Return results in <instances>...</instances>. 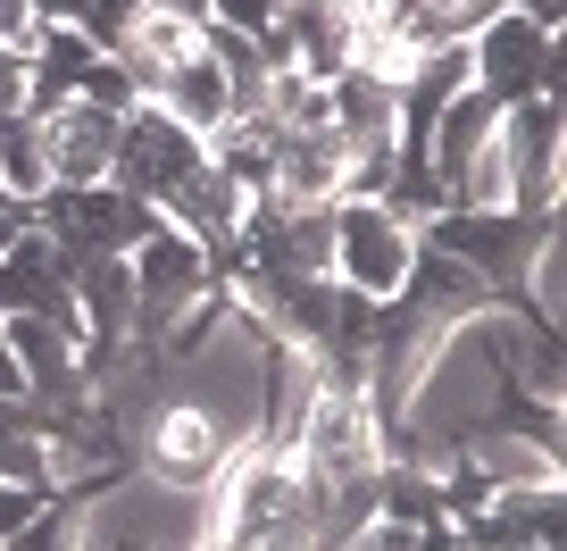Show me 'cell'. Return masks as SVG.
Wrapping results in <instances>:
<instances>
[{"mask_svg": "<svg viewBox=\"0 0 567 551\" xmlns=\"http://www.w3.org/2000/svg\"><path fill=\"white\" fill-rule=\"evenodd\" d=\"M550 234H559V217H550V210H434L417 226V243L443 251V259H460L493 302H517L534 251H543Z\"/></svg>", "mask_w": 567, "mask_h": 551, "instance_id": "obj_1", "label": "cell"}, {"mask_svg": "<svg viewBox=\"0 0 567 551\" xmlns=\"http://www.w3.org/2000/svg\"><path fill=\"white\" fill-rule=\"evenodd\" d=\"M125 267H134V309H142L134 343H167V326H176V318H193L200 302H217L209 251H200L184 226H167V217L125 251Z\"/></svg>", "mask_w": 567, "mask_h": 551, "instance_id": "obj_2", "label": "cell"}, {"mask_svg": "<svg viewBox=\"0 0 567 551\" xmlns=\"http://www.w3.org/2000/svg\"><path fill=\"white\" fill-rule=\"evenodd\" d=\"M200 167H209V143H200V134H184L159 101H142V109H125V118H117V167H109V184H117V193L167 210V201H176Z\"/></svg>", "mask_w": 567, "mask_h": 551, "instance_id": "obj_3", "label": "cell"}, {"mask_svg": "<svg viewBox=\"0 0 567 551\" xmlns=\"http://www.w3.org/2000/svg\"><path fill=\"white\" fill-rule=\"evenodd\" d=\"M409 259H417V226L384 201H334V285L368 293V302H392L409 285Z\"/></svg>", "mask_w": 567, "mask_h": 551, "instance_id": "obj_4", "label": "cell"}, {"mask_svg": "<svg viewBox=\"0 0 567 551\" xmlns=\"http://www.w3.org/2000/svg\"><path fill=\"white\" fill-rule=\"evenodd\" d=\"M467 75H476V92H484L493 109L543 101V92H559V34H543L534 18L501 9V18L467 42Z\"/></svg>", "mask_w": 567, "mask_h": 551, "instance_id": "obj_5", "label": "cell"}, {"mask_svg": "<svg viewBox=\"0 0 567 551\" xmlns=\"http://www.w3.org/2000/svg\"><path fill=\"white\" fill-rule=\"evenodd\" d=\"M292 460H301L318 484H334V477H375V460H384V427H375L368 392L318 385V401H309L301 435H292Z\"/></svg>", "mask_w": 567, "mask_h": 551, "instance_id": "obj_6", "label": "cell"}, {"mask_svg": "<svg viewBox=\"0 0 567 551\" xmlns=\"http://www.w3.org/2000/svg\"><path fill=\"white\" fill-rule=\"evenodd\" d=\"M134 460H142V477H159V484H176V493H209V484L226 477L234 443H226V427H217L209 409H193V401H167L159 418H151V427H142Z\"/></svg>", "mask_w": 567, "mask_h": 551, "instance_id": "obj_7", "label": "cell"}, {"mask_svg": "<svg viewBox=\"0 0 567 551\" xmlns=\"http://www.w3.org/2000/svg\"><path fill=\"white\" fill-rule=\"evenodd\" d=\"M493 143L509 160V210H559V92L501 109Z\"/></svg>", "mask_w": 567, "mask_h": 551, "instance_id": "obj_8", "label": "cell"}, {"mask_svg": "<svg viewBox=\"0 0 567 551\" xmlns=\"http://www.w3.org/2000/svg\"><path fill=\"white\" fill-rule=\"evenodd\" d=\"M0 318H59L75 326V259L51 234L25 226L18 243L0 251Z\"/></svg>", "mask_w": 567, "mask_h": 551, "instance_id": "obj_9", "label": "cell"}, {"mask_svg": "<svg viewBox=\"0 0 567 551\" xmlns=\"http://www.w3.org/2000/svg\"><path fill=\"white\" fill-rule=\"evenodd\" d=\"M42 160H51L59 193H92V184H109V167H117V118L92 109V101L42 109Z\"/></svg>", "mask_w": 567, "mask_h": 551, "instance_id": "obj_10", "label": "cell"}, {"mask_svg": "<svg viewBox=\"0 0 567 551\" xmlns=\"http://www.w3.org/2000/svg\"><path fill=\"white\" fill-rule=\"evenodd\" d=\"M151 101H159L184 134H200V143H217V134L234 125V84H226V68H217L209 51L176 59V68H167V84L151 92Z\"/></svg>", "mask_w": 567, "mask_h": 551, "instance_id": "obj_11", "label": "cell"}, {"mask_svg": "<svg viewBox=\"0 0 567 551\" xmlns=\"http://www.w3.org/2000/svg\"><path fill=\"white\" fill-rule=\"evenodd\" d=\"M392 118H401V109H392V75L384 68H342L334 84H326V125H334L342 143H392Z\"/></svg>", "mask_w": 567, "mask_h": 551, "instance_id": "obj_12", "label": "cell"}, {"mask_svg": "<svg viewBox=\"0 0 567 551\" xmlns=\"http://www.w3.org/2000/svg\"><path fill=\"white\" fill-rule=\"evenodd\" d=\"M0 193L18 201H42L51 193V160H42V118L25 109V118H0Z\"/></svg>", "mask_w": 567, "mask_h": 551, "instance_id": "obj_13", "label": "cell"}, {"mask_svg": "<svg viewBox=\"0 0 567 551\" xmlns=\"http://www.w3.org/2000/svg\"><path fill=\"white\" fill-rule=\"evenodd\" d=\"M51 501H59V484H25V477H0V543H9L18 527H34V518L51 510Z\"/></svg>", "mask_w": 567, "mask_h": 551, "instance_id": "obj_14", "label": "cell"}, {"mask_svg": "<svg viewBox=\"0 0 567 551\" xmlns=\"http://www.w3.org/2000/svg\"><path fill=\"white\" fill-rule=\"evenodd\" d=\"M334 551H434V527H401V518H368L359 534H342Z\"/></svg>", "mask_w": 567, "mask_h": 551, "instance_id": "obj_15", "label": "cell"}, {"mask_svg": "<svg viewBox=\"0 0 567 551\" xmlns=\"http://www.w3.org/2000/svg\"><path fill=\"white\" fill-rule=\"evenodd\" d=\"M34 109V68H25V42H0V118H25Z\"/></svg>", "mask_w": 567, "mask_h": 551, "instance_id": "obj_16", "label": "cell"}, {"mask_svg": "<svg viewBox=\"0 0 567 551\" xmlns=\"http://www.w3.org/2000/svg\"><path fill=\"white\" fill-rule=\"evenodd\" d=\"M25 9H34V25H75L84 18V0H25Z\"/></svg>", "mask_w": 567, "mask_h": 551, "instance_id": "obj_17", "label": "cell"}, {"mask_svg": "<svg viewBox=\"0 0 567 551\" xmlns=\"http://www.w3.org/2000/svg\"><path fill=\"white\" fill-rule=\"evenodd\" d=\"M0 401H25V376H18V359H9V335H0Z\"/></svg>", "mask_w": 567, "mask_h": 551, "instance_id": "obj_18", "label": "cell"}, {"mask_svg": "<svg viewBox=\"0 0 567 551\" xmlns=\"http://www.w3.org/2000/svg\"><path fill=\"white\" fill-rule=\"evenodd\" d=\"M25 226H34V217H25V210H18V201H0V251L18 243V234H25Z\"/></svg>", "mask_w": 567, "mask_h": 551, "instance_id": "obj_19", "label": "cell"}, {"mask_svg": "<svg viewBox=\"0 0 567 551\" xmlns=\"http://www.w3.org/2000/svg\"><path fill=\"white\" fill-rule=\"evenodd\" d=\"M200 551H226V543H200Z\"/></svg>", "mask_w": 567, "mask_h": 551, "instance_id": "obj_20", "label": "cell"}, {"mask_svg": "<svg viewBox=\"0 0 567 551\" xmlns=\"http://www.w3.org/2000/svg\"><path fill=\"white\" fill-rule=\"evenodd\" d=\"M0 201H9V193H0Z\"/></svg>", "mask_w": 567, "mask_h": 551, "instance_id": "obj_21", "label": "cell"}]
</instances>
